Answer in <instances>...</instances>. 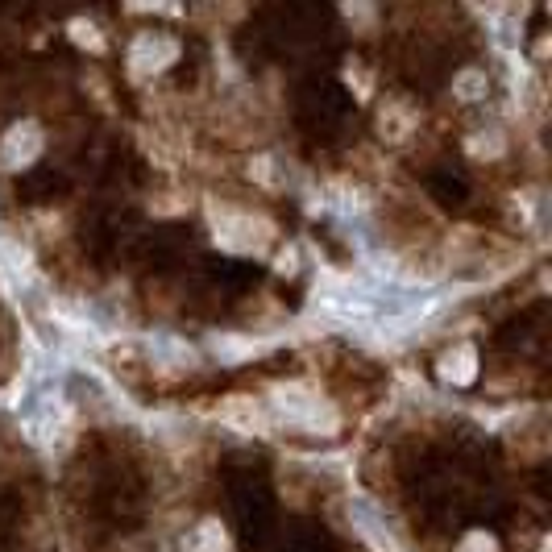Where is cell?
<instances>
[{
  "mask_svg": "<svg viewBox=\"0 0 552 552\" xmlns=\"http://www.w3.org/2000/svg\"><path fill=\"white\" fill-rule=\"evenodd\" d=\"M474 374H478V353L469 345H457V349H449L445 357H440V378L445 382L465 386V382H474Z\"/></svg>",
  "mask_w": 552,
  "mask_h": 552,
  "instance_id": "obj_8",
  "label": "cell"
},
{
  "mask_svg": "<svg viewBox=\"0 0 552 552\" xmlns=\"http://www.w3.org/2000/svg\"><path fill=\"white\" fill-rule=\"evenodd\" d=\"M266 411L287 420L291 428H303V432H333L337 428V411L328 407V399H320L316 391H308V386H299V382L270 386V407Z\"/></svg>",
  "mask_w": 552,
  "mask_h": 552,
  "instance_id": "obj_1",
  "label": "cell"
},
{
  "mask_svg": "<svg viewBox=\"0 0 552 552\" xmlns=\"http://www.w3.org/2000/svg\"><path fill=\"white\" fill-rule=\"evenodd\" d=\"M220 420H225L233 432H245V436L270 432V411H266V403H258L250 395H233V399L220 403Z\"/></svg>",
  "mask_w": 552,
  "mask_h": 552,
  "instance_id": "obj_5",
  "label": "cell"
},
{
  "mask_svg": "<svg viewBox=\"0 0 552 552\" xmlns=\"http://www.w3.org/2000/svg\"><path fill=\"white\" fill-rule=\"evenodd\" d=\"M150 349L162 357L167 366H191L196 362V353H191V345H183V341H175V337H154L150 341Z\"/></svg>",
  "mask_w": 552,
  "mask_h": 552,
  "instance_id": "obj_12",
  "label": "cell"
},
{
  "mask_svg": "<svg viewBox=\"0 0 552 552\" xmlns=\"http://www.w3.org/2000/svg\"><path fill=\"white\" fill-rule=\"evenodd\" d=\"M212 220H216V245L233 254H262L274 237V225L254 212H212Z\"/></svg>",
  "mask_w": 552,
  "mask_h": 552,
  "instance_id": "obj_2",
  "label": "cell"
},
{
  "mask_svg": "<svg viewBox=\"0 0 552 552\" xmlns=\"http://www.w3.org/2000/svg\"><path fill=\"white\" fill-rule=\"evenodd\" d=\"M457 552H499V544H494L486 532H469L465 540H461V548Z\"/></svg>",
  "mask_w": 552,
  "mask_h": 552,
  "instance_id": "obj_15",
  "label": "cell"
},
{
  "mask_svg": "<svg viewBox=\"0 0 552 552\" xmlns=\"http://www.w3.org/2000/svg\"><path fill=\"white\" fill-rule=\"evenodd\" d=\"M183 552H229V536L220 519H204L196 532L183 540Z\"/></svg>",
  "mask_w": 552,
  "mask_h": 552,
  "instance_id": "obj_9",
  "label": "cell"
},
{
  "mask_svg": "<svg viewBox=\"0 0 552 552\" xmlns=\"http://www.w3.org/2000/svg\"><path fill=\"white\" fill-rule=\"evenodd\" d=\"M38 154H42V129L34 121H17L5 133V142H0V167L21 171V167H30Z\"/></svg>",
  "mask_w": 552,
  "mask_h": 552,
  "instance_id": "obj_3",
  "label": "cell"
},
{
  "mask_svg": "<svg viewBox=\"0 0 552 552\" xmlns=\"http://www.w3.org/2000/svg\"><path fill=\"white\" fill-rule=\"evenodd\" d=\"M469 154L474 158H499L503 154V137L490 129V137H469Z\"/></svg>",
  "mask_w": 552,
  "mask_h": 552,
  "instance_id": "obj_13",
  "label": "cell"
},
{
  "mask_svg": "<svg viewBox=\"0 0 552 552\" xmlns=\"http://www.w3.org/2000/svg\"><path fill=\"white\" fill-rule=\"evenodd\" d=\"M378 129H382V137H391V142H403V137H411V129H416V108L403 96L386 100L378 113Z\"/></svg>",
  "mask_w": 552,
  "mask_h": 552,
  "instance_id": "obj_7",
  "label": "cell"
},
{
  "mask_svg": "<svg viewBox=\"0 0 552 552\" xmlns=\"http://www.w3.org/2000/svg\"><path fill=\"white\" fill-rule=\"evenodd\" d=\"M25 432H30V440H38V445H50V440L63 432V407L46 395L30 399V407H25Z\"/></svg>",
  "mask_w": 552,
  "mask_h": 552,
  "instance_id": "obj_6",
  "label": "cell"
},
{
  "mask_svg": "<svg viewBox=\"0 0 552 552\" xmlns=\"http://www.w3.org/2000/svg\"><path fill=\"white\" fill-rule=\"evenodd\" d=\"M179 54V42L167 38V34H137L133 46H129V67L137 75H150V71H162L171 67Z\"/></svg>",
  "mask_w": 552,
  "mask_h": 552,
  "instance_id": "obj_4",
  "label": "cell"
},
{
  "mask_svg": "<svg viewBox=\"0 0 552 552\" xmlns=\"http://www.w3.org/2000/svg\"><path fill=\"white\" fill-rule=\"evenodd\" d=\"M453 92H457V100H465V104H478V100L486 96V71H478V67L461 71V75L453 79Z\"/></svg>",
  "mask_w": 552,
  "mask_h": 552,
  "instance_id": "obj_11",
  "label": "cell"
},
{
  "mask_svg": "<svg viewBox=\"0 0 552 552\" xmlns=\"http://www.w3.org/2000/svg\"><path fill=\"white\" fill-rule=\"evenodd\" d=\"M0 266H5V270H21L25 274V266H30V254H25L21 250V245H9V241H0Z\"/></svg>",
  "mask_w": 552,
  "mask_h": 552,
  "instance_id": "obj_14",
  "label": "cell"
},
{
  "mask_svg": "<svg viewBox=\"0 0 552 552\" xmlns=\"http://www.w3.org/2000/svg\"><path fill=\"white\" fill-rule=\"evenodd\" d=\"M208 345H212V353L220 357V362H237V357H250V353L262 349L258 341H241V337H233V333H220V337H212Z\"/></svg>",
  "mask_w": 552,
  "mask_h": 552,
  "instance_id": "obj_10",
  "label": "cell"
}]
</instances>
